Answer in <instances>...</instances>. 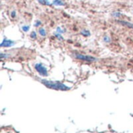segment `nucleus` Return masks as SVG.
I'll return each instance as SVG.
<instances>
[{"label":"nucleus","mask_w":133,"mask_h":133,"mask_svg":"<svg viewBox=\"0 0 133 133\" xmlns=\"http://www.w3.org/2000/svg\"><path fill=\"white\" fill-rule=\"evenodd\" d=\"M118 23L125 26H127L129 28H131V29H133V23H129V22H127V21H124V20H119Z\"/></svg>","instance_id":"nucleus-5"},{"label":"nucleus","mask_w":133,"mask_h":133,"mask_svg":"<svg viewBox=\"0 0 133 133\" xmlns=\"http://www.w3.org/2000/svg\"><path fill=\"white\" fill-rule=\"evenodd\" d=\"M21 29H22V30H23V32L26 33V32H28V31L30 30V26H27V25H24V26H23L21 27Z\"/></svg>","instance_id":"nucleus-12"},{"label":"nucleus","mask_w":133,"mask_h":133,"mask_svg":"<svg viewBox=\"0 0 133 133\" xmlns=\"http://www.w3.org/2000/svg\"><path fill=\"white\" fill-rule=\"evenodd\" d=\"M38 2L41 5H51V2H49V0H38Z\"/></svg>","instance_id":"nucleus-9"},{"label":"nucleus","mask_w":133,"mask_h":133,"mask_svg":"<svg viewBox=\"0 0 133 133\" xmlns=\"http://www.w3.org/2000/svg\"><path fill=\"white\" fill-rule=\"evenodd\" d=\"M112 16L114 17H119V16H121V13L118 12H115L112 13Z\"/></svg>","instance_id":"nucleus-17"},{"label":"nucleus","mask_w":133,"mask_h":133,"mask_svg":"<svg viewBox=\"0 0 133 133\" xmlns=\"http://www.w3.org/2000/svg\"><path fill=\"white\" fill-rule=\"evenodd\" d=\"M52 5H56V6H62V5H65V2L63 0H53Z\"/></svg>","instance_id":"nucleus-6"},{"label":"nucleus","mask_w":133,"mask_h":133,"mask_svg":"<svg viewBox=\"0 0 133 133\" xmlns=\"http://www.w3.org/2000/svg\"><path fill=\"white\" fill-rule=\"evenodd\" d=\"M10 55L9 54H5V53H1V58L2 59H4V58H8Z\"/></svg>","instance_id":"nucleus-15"},{"label":"nucleus","mask_w":133,"mask_h":133,"mask_svg":"<svg viewBox=\"0 0 133 133\" xmlns=\"http://www.w3.org/2000/svg\"><path fill=\"white\" fill-rule=\"evenodd\" d=\"M74 57H75V58H76L78 60L87 62H94L98 61V59L94 56L87 55H83V54H80V53H74Z\"/></svg>","instance_id":"nucleus-2"},{"label":"nucleus","mask_w":133,"mask_h":133,"mask_svg":"<svg viewBox=\"0 0 133 133\" xmlns=\"http://www.w3.org/2000/svg\"><path fill=\"white\" fill-rule=\"evenodd\" d=\"M15 44H16V43H15L14 41H12V40L5 38V39H3V41H2V43H1V44H0V47H1V48H11V47L14 46Z\"/></svg>","instance_id":"nucleus-4"},{"label":"nucleus","mask_w":133,"mask_h":133,"mask_svg":"<svg viewBox=\"0 0 133 133\" xmlns=\"http://www.w3.org/2000/svg\"><path fill=\"white\" fill-rule=\"evenodd\" d=\"M41 83L44 84L45 87H47L49 89L55 90H62L66 91L70 90V87H67L63 83L58 82V81H52V80H47V79H41Z\"/></svg>","instance_id":"nucleus-1"},{"label":"nucleus","mask_w":133,"mask_h":133,"mask_svg":"<svg viewBox=\"0 0 133 133\" xmlns=\"http://www.w3.org/2000/svg\"><path fill=\"white\" fill-rule=\"evenodd\" d=\"M56 32H57V33H58V34H64V33H65V30L62 29L60 26H58V27L56 28Z\"/></svg>","instance_id":"nucleus-14"},{"label":"nucleus","mask_w":133,"mask_h":133,"mask_svg":"<svg viewBox=\"0 0 133 133\" xmlns=\"http://www.w3.org/2000/svg\"><path fill=\"white\" fill-rule=\"evenodd\" d=\"M38 34H40V36H41V37H46V35H47V32H46L45 28H44V27H41V28H39V30H38Z\"/></svg>","instance_id":"nucleus-8"},{"label":"nucleus","mask_w":133,"mask_h":133,"mask_svg":"<svg viewBox=\"0 0 133 133\" xmlns=\"http://www.w3.org/2000/svg\"><path fill=\"white\" fill-rule=\"evenodd\" d=\"M80 34H81V35H83V37H90V35H91V34H90V30H87V29H83V30H81V32H80Z\"/></svg>","instance_id":"nucleus-7"},{"label":"nucleus","mask_w":133,"mask_h":133,"mask_svg":"<svg viewBox=\"0 0 133 133\" xmlns=\"http://www.w3.org/2000/svg\"><path fill=\"white\" fill-rule=\"evenodd\" d=\"M30 38H31V39H33V40H36V39H37V33H36L35 31H32V32L30 33Z\"/></svg>","instance_id":"nucleus-11"},{"label":"nucleus","mask_w":133,"mask_h":133,"mask_svg":"<svg viewBox=\"0 0 133 133\" xmlns=\"http://www.w3.org/2000/svg\"><path fill=\"white\" fill-rule=\"evenodd\" d=\"M16 16V11H15V10L12 11V12H11V17H12V18H15Z\"/></svg>","instance_id":"nucleus-18"},{"label":"nucleus","mask_w":133,"mask_h":133,"mask_svg":"<svg viewBox=\"0 0 133 133\" xmlns=\"http://www.w3.org/2000/svg\"><path fill=\"white\" fill-rule=\"evenodd\" d=\"M54 35H55L59 41H63V40H64V37H62V34H58V33L55 32V33L54 34Z\"/></svg>","instance_id":"nucleus-10"},{"label":"nucleus","mask_w":133,"mask_h":133,"mask_svg":"<svg viewBox=\"0 0 133 133\" xmlns=\"http://www.w3.org/2000/svg\"><path fill=\"white\" fill-rule=\"evenodd\" d=\"M34 69L41 76H48V69L41 62H37V63H35L34 64Z\"/></svg>","instance_id":"nucleus-3"},{"label":"nucleus","mask_w":133,"mask_h":133,"mask_svg":"<svg viewBox=\"0 0 133 133\" xmlns=\"http://www.w3.org/2000/svg\"><path fill=\"white\" fill-rule=\"evenodd\" d=\"M41 24H42L41 21H40V20H37V21L35 22V23H34V26H35V27H39Z\"/></svg>","instance_id":"nucleus-16"},{"label":"nucleus","mask_w":133,"mask_h":133,"mask_svg":"<svg viewBox=\"0 0 133 133\" xmlns=\"http://www.w3.org/2000/svg\"><path fill=\"white\" fill-rule=\"evenodd\" d=\"M104 41L105 43H111V37H108V36H104Z\"/></svg>","instance_id":"nucleus-13"}]
</instances>
